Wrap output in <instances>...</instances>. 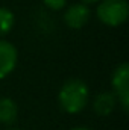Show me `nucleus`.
<instances>
[{
	"mask_svg": "<svg viewBox=\"0 0 129 130\" xmlns=\"http://www.w3.org/2000/svg\"><path fill=\"white\" fill-rule=\"evenodd\" d=\"M90 103V88L88 85L78 79H68L62 83L58 92V104L68 115L81 113Z\"/></svg>",
	"mask_w": 129,
	"mask_h": 130,
	"instance_id": "nucleus-1",
	"label": "nucleus"
},
{
	"mask_svg": "<svg viewBox=\"0 0 129 130\" xmlns=\"http://www.w3.org/2000/svg\"><path fill=\"white\" fill-rule=\"evenodd\" d=\"M97 20L108 27H119L129 17L128 0H99L96 8Z\"/></svg>",
	"mask_w": 129,
	"mask_h": 130,
	"instance_id": "nucleus-2",
	"label": "nucleus"
},
{
	"mask_svg": "<svg viewBox=\"0 0 129 130\" xmlns=\"http://www.w3.org/2000/svg\"><path fill=\"white\" fill-rule=\"evenodd\" d=\"M112 94L115 95L120 107L128 112L129 107V65L126 62L117 65L111 76Z\"/></svg>",
	"mask_w": 129,
	"mask_h": 130,
	"instance_id": "nucleus-3",
	"label": "nucleus"
},
{
	"mask_svg": "<svg viewBox=\"0 0 129 130\" xmlns=\"http://www.w3.org/2000/svg\"><path fill=\"white\" fill-rule=\"evenodd\" d=\"M90 18H91V9L88 5L82 2L70 5L64 11V23L67 24V27L74 29V30L85 27Z\"/></svg>",
	"mask_w": 129,
	"mask_h": 130,
	"instance_id": "nucleus-4",
	"label": "nucleus"
},
{
	"mask_svg": "<svg viewBox=\"0 0 129 130\" xmlns=\"http://www.w3.org/2000/svg\"><path fill=\"white\" fill-rule=\"evenodd\" d=\"M18 52L17 47L8 39L0 38V80L6 79L17 67Z\"/></svg>",
	"mask_w": 129,
	"mask_h": 130,
	"instance_id": "nucleus-5",
	"label": "nucleus"
},
{
	"mask_svg": "<svg viewBox=\"0 0 129 130\" xmlns=\"http://www.w3.org/2000/svg\"><path fill=\"white\" fill-rule=\"evenodd\" d=\"M117 104L119 101L112 94V91H102L93 100V110L99 117H108L115 110Z\"/></svg>",
	"mask_w": 129,
	"mask_h": 130,
	"instance_id": "nucleus-6",
	"label": "nucleus"
},
{
	"mask_svg": "<svg viewBox=\"0 0 129 130\" xmlns=\"http://www.w3.org/2000/svg\"><path fill=\"white\" fill-rule=\"evenodd\" d=\"M18 118V104L11 97L0 98V124L2 126H12Z\"/></svg>",
	"mask_w": 129,
	"mask_h": 130,
	"instance_id": "nucleus-7",
	"label": "nucleus"
},
{
	"mask_svg": "<svg viewBox=\"0 0 129 130\" xmlns=\"http://www.w3.org/2000/svg\"><path fill=\"white\" fill-rule=\"evenodd\" d=\"M14 24H15L14 12L6 6H0V36L8 35L12 30Z\"/></svg>",
	"mask_w": 129,
	"mask_h": 130,
	"instance_id": "nucleus-8",
	"label": "nucleus"
},
{
	"mask_svg": "<svg viewBox=\"0 0 129 130\" xmlns=\"http://www.w3.org/2000/svg\"><path fill=\"white\" fill-rule=\"evenodd\" d=\"M43 3L52 11H62L67 8V0H43Z\"/></svg>",
	"mask_w": 129,
	"mask_h": 130,
	"instance_id": "nucleus-9",
	"label": "nucleus"
},
{
	"mask_svg": "<svg viewBox=\"0 0 129 130\" xmlns=\"http://www.w3.org/2000/svg\"><path fill=\"white\" fill-rule=\"evenodd\" d=\"M70 130H91V129H88V127H84V126H78V127H73V129H70Z\"/></svg>",
	"mask_w": 129,
	"mask_h": 130,
	"instance_id": "nucleus-10",
	"label": "nucleus"
},
{
	"mask_svg": "<svg viewBox=\"0 0 129 130\" xmlns=\"http://www.w3.org/2000/svg\"><path fill=\"white\" fill-rule=\"evenodd\" d=\"M82 3H85V5H91V3H97L99 0H81Z\"/></svg>",
	"mask_w": 129,
	"mask_h": 130,
	"instance_id": "nucleus-11",
	"label": "nucleus"
},
{
	"mask_svg": "<svg viewBox=\"0 0 129 130\" xmlns=\"http://www.w3.org/2000/svg\"><path fill=\"white\" fill-rule=\"evenodd\" d=\"M5 130H21V129H15V127H8V129H5Z\"/></svg>",
	"mask_w": 129,
	"mask_h": 130,
	"instance_id": "nucleus-12",
	"label": "nucleus"
}]
</instances>
